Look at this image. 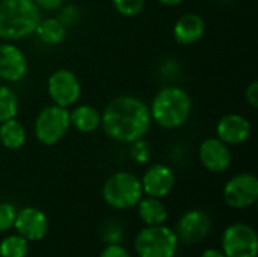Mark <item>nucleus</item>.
<instances>
[{"label": "nucleus", "mask_w": 258, "mask_h": 257, "mask_svg": "<svg viewBox=\"0 0 258 257\" xmlns=\"http://www.w3.org/2000/svg\"><path fill=\"white\" fill-rule=\"evenodd\" d=\"M67 32H68V27H65L57 17H45L39 20L35 35L44 44L59 45L65 41Z\"/></svg>", "instance_id": "19"}, {"label": "nucleus", "mask_w": 258, "mask_h": 257, "mask_svg": "<svg viewBox=\"0 0 258 257\" xmlns=\"http://www.w3.org/2000/svg\"><path fill=\"white\" fill-rule=\"evenodd\" d=\"M17 217V208L11 203H0V233L8 232L14 227V221Z\"/></svg>", "instance_id": "25"}, {"label": "nucleus", "mask_w": 258, "mask_h": 257, "mask_svg": "<svg viewBox=\"0 0 258 257\" xmlns=\"http://www.w3.org/2000/svg\"><path fill=\"white\" fill-rule=\"evenodd\" d=\"M222 253L225 257H257L258 235L246 223L230 224L222 233Z\"/></svg>", "instance_id": "7"}, {"label": "nucleus", "mask_w": 258, "mask_h": 257, "mask_svg": "<svg viewBox=\"0 0 258 257\" xmlns=\"http://www.w3.org/2000/svg\"><path fill=\"white\" fill-rule=\"evenodd\" d=\"M148 108L153 123L172 130L187 123L192 114V98L186 89L171 85L159 89Z\"/></svg>", "instance_id": "2"}, {"label": "nucleus", "mask_w": 258, "mask_h": 257, "mask_svg": "<svg viewBox=\"0 0 258 257\" xmlns=\"http://www.w3.org/2000/svg\"><path fill=\"white\" fill-rule=\"evenodd\" d=\"M14 229L26 241L36 242L45 238L48 232V218L41 209L27 206V208L17 211Z\"/></svg>", "instance_id": "13"}, {"label": "nucleus", "mask_w": 258, "mask_h": 257, "mask_svg": "<svg viewBox=\"0 0 258 257\" xmlns=\"http://www.w3.org/2000/svg\"><path fill=\"white\" fill-rule=\"evenodd\" d=\"M138 206V215L142 220L145 226H160L165 224L168 220V209L162 198L156 197H142L139 200Z\"/></svg>", "instance_id": "18"}, {"label": "nucleus", "mask_w": 258, "mask_h": 257, "mask_svg": "<svg viewBox=\"0 0 258 257\" xmlns=\"http://www.w3.org/2000/svg\"><path fill=\"white\" fill-rule=\"evenodd\" d=\"M142 191L148 197L165 198L175 186V173L165 164H154L148 167L141 179Z\"/></svg>", "instance_id": "12"}, {"label": "nucleus", "mask_w": 258, "mask_h": 257, "mask_svg": "<svg viewBox=\"0 0 258 257\" xmlns=\"http://www.w3.org/2000/svg\"><path fill=\"white\" fill-rule=\"evenodd\" d=\"M41 18L33 0H0V39L15 42L33 35Z\"/></svg>", "instance_id": "3"}, {"label": "nucleus", "mask_w": 258, "mask_h": 257, "mask_svg": "<svg viewBox=\"0 0 258 257\" xmlns=\"http://www.w3.org/2000/svg\"><path fill=\"white\" fill-rule=\"evenodd\" d=\"M212 232L210 217L200 209L184 212L177 224V238L184 244H198L204 241Z\"/></svg>", "instance_id": "11"}, {"label": "nucleus", "mask_w": 258, "mask_h": 257, "mask_svg": "<svg viewBox=\"0 0 258 257\" xmlns=\"http://www.w3.org/2000/svg\"><path fill=\"white\" fill-rule=\"evenodd\" d=\"M160 5H163V6H169V8H172V6H178L180 3H183L184 0H157Z\"/></svg>", "instance_id": "32"}, {"label": "nucleus", "mask_w": 258, "mask_h": 257, "mask_svg": "<svg viewBox=\"0 0 258 257\" xmlns=\"http://www.w3.org/2000/svg\"><path fill=\"white\" fill-rule=\"evenodd\" d=\"M29 253V241L23 236L11 235L0 242V257H26Z\"/></svg>", "instance_id": "22"}, {"label": "nucleus", "mask_w": 258, "mask_h": 257, "mask_svg": "<svg viewBox=\"0 0 258 257\" xmlns=\"http://www.w3.org/2000/svg\"><path fill=\"white\" fill-rule=\"evenodd\" d=\"M57 11V18L62 21L65 27H73L80 20V9L74 5H62Z\"/></svg>", "instance_id": "26"}, {"label": "nucleus", "mask_w": 258, "mask_h": 257, "mask_svg": "<svg viewBox=\"0 0 258 257\" xmlns=\"http://www.w3.org/2000/svg\"><path fill=\"white\" fill-rule=\"evenodd\" d=\"M70 127V111L51 103L36 115L33 123V135L38 142L51 147L67 136Z\"/></svg>", "instance_id": "6"}, {"label": "nucleus", "mask_w": 258, "mask_h": 257, "mask_svg": "<svg viewBox=\"0 0 258 257\" xmlns=\"http://www.w3.org/2000/svg\"><path fill=\"white\" fill-rule=\"evenodd\" d=\"M70 124L80 133H92L101 126V112L89 105H77L70 111Z\"/></svg>", "instance_id": "17"}, {"label": "nucleus", "mask_w": 258, "mask_h": 257, "mask_svg": "<svg viewBox=\"0 0 258 257\" xmlns=\"http://www.w3.org/2000/svg\"><path fill=\"white\" fill-rule=\"evenodd\" d=\"M245 100L246 103L252 108V109H257L258 108V82L257 80H252L246 89H245Z\"/></svg>", "instance_id": "28"}, {"label": "nucleus", "mask_w": 258, "mask_h": 257, "mask_svg": "<svg viewBox=\"0 0 258 257\" xmlns=\"http://www.w3.org/2000/svg\"><path fill=\"white\" fill-rule=\"evenodd\" d=\"M100 257H132L130 253L119 244H109L106 248L101 251Z\"/></svg>", "instance_id": "29"}, {"label": "nucleus", "mask_w": 258, "mask_h": 257, "mask_svg": "<svg viewBox=\"0 0 258 257\" xmlns=\"http://www.w3.org/2000/svg\"><path fill=\"white\" fill-rule=\"evenodd\" d=\"M201 257H225V254L222 253V250H218V248H209V250L203 251Z\"/></svg>", "instance_id": "31"}, {"label": "nucleus", "mask_w": 258, "mask_h": 257, "mask_svg": "<svg viewBox=\"0 0 258 257\" xmlns=\"http://www.w3.org/2000/svg\"><path fill=\"white\" fill-rule=\"evenodd\" d=\"M35 5L41 9V11H57L65 0H33Z\"/></svg>", "instance_id": "30"}, {"label": "nucleus", "mask_w": 258, "mask_h": 257, "mask_svg": "<svg viewBox=\"0 0 258 257\" xmlns=\"http://www.w3.org/2000/svg\"><path fill=\"white\" fill-rule=\"evenodd\" d=\"M130 156L136 164H147L151 158V147L145 139H138L130 144Z\"/></svg>", "instance_id": "24"}, {"label": "nucleus", "mask_w": 258, "mask_h": 257, "mask_svg": "<svg viewBox=\"0 0 258 257\" xmlns=\"http://www.w3.org/2000/svg\"><path fill=\"white\" fill-rule=\"evenodd\" d=\"M252 127L246 117L240 114H227L216 124V138L228 147L242 145L251 136Z\"/></svg>", "instance_id": "15"}, {"label": "nucleus", "mask_w": 258, "mask_h": 257, "mask_svg": "<svg viewBox=\"0 0 258 257\" xmlns=\"http://www.w3.org/2000/svg\"><path fill=\"white\" fill-rule=\"evenodd\" d=\"M103 200L116 211L135 208L144 197L141 179L130 171L113 173L103 185Z\"/></svg>", "instance_id": "4"}, {"label": "nucleus", "mask_w": 258, "mask_h": 257, "mask_svg": "<svg viewBox=\"0 0 258 257\" xmlns=\"http://www.w3.org/2000/svg\"><path fill=\"white\" fill-rule=\"evenodd\" d=\"M147 0H112L113 8L122 17H136L145 8Z\"/></svg>", "instance_id": "23"}, {"label": "nucleus", "mask_w": 258, "mask_h": 257, "mask_svg": "<svg viewBox=\"0 0 258 257\" xmlns=\"http://www.w3.org/2000/svg\"><path fill=\"white\" fill-rule=\"evenodd\" d=\"M29 70L24 52L11 41L0 44V80L5 83L21 82Z\"/></svg>", "instance_id": "10"}, {"label": "nucleus", "mask_w": 258, "mask_h": 257, "mask_svg": "<svg viewBox=\"0 0 258 257\" xmlns=\"http://www.w3.org/2000/svg\"><path fill=\"white\" fill-rule=\"evenodd\" d=\"M206 33V23L201 15L189 12L181 15L172 29L174 39L181 45H192L198 42Z\"/></svg>", "instance_id": "16"}, {"label": "nucleus", "mask_w": 258, "mask_h": 257, "mask_svg": "<svg viewBox=\"0 0 258 257\" xmlns=\"http://www.w3.org/2000/svg\"><path fill=\"white\" fill-rule=\"evenodd\" d=\"M221 2H230V0H221Z\"/></svg>", "instance_id": "33"}, {"label": "nucleus", "mask_w": 258, "mask_h": 257, "mask_svg": "<svg viewBox=\"0 0 258 257\" xmlns=\"http://www.w3.org/2000/svg\"><path fill=\"white\" fill-rule=\"evenodd\" d=\"M224 200L233 209H246L258 200V179L251 173L233 176L224 186Z\"/></svg>", "instance_id": "9"}, {"label": "nucleus", "mask_w": 258, "mask_h": 257, "mask_svg": "<svg viewBox=\"0 0 258 257\" xmlns=\"http://www.w3.org/2000/svg\"><path fill=\"white\" fill-rule=\"evenodd\" d=\"M18 109L20 101L17 92L8 85H0V123L15 118Z\"/></svg>", "instance_id": "21"}, {"label": "nucleus", "mask_w": 258, "mask_h": 257, "mask_svg": "<svg viewBox=\"0 0 258 257\" xmlns=\"http://www.w3.org/2000/svg\"><path fill=\"white\" fill-rule=\"evenodd\" d=\"M122 238V229L118 223L110 221L109 224L104 226L103 229V241L109 245V244H119Z\"/></svg>", "instance_id": "27"}, {"label": "nucleus", "mask_w": 258, "mask_h": 257, "mask_svg": "<svg viewBox=\"0 0 258 257\" xmlns=\"http://www.w3.org/2000/svg\"><path fill=\"white\" fill-rule=\"evenodd\" d=\"M47 94L53 105L62 108L76 106L82 95V83L76 73L67 68L54 70L47 79Z\"/></svg>", "instance_id": "8"}, {"label": "nucleus", "mask_w": 258, "mask_h": 257, "mask_svg": "<svg viewBox=\"0 0 258 257\" xmlns=\"http://www.w3.org/2000/svg\"><path fill=\"white\" fill-rule=\"evenodd\" d=\"M27 132L21 121L15 118L0 123V144L8 150H18L26 144Z\"/></svg>", "instance_id": "20"}, {"label": "nucleus", "mask_w": 258, "mask_h": 257, "mask_svg": "<svg viewBox=\"0 0 258 257\" xmlns=\"http://www.w3.org/2000/svg\"><path fill=\"white\" fill-rule=\"evenodd\" d=\"M177 250L175 232L163 224L147 226L135 238V251L139 257H174Z\"/></svg>", "instance_id": "5"}, {"label": "nucleus", "mask_w": 258, "mask_h": 257, "mask_svg": "<svg viewBox=\"0 0 258 257\" xmlns=\"http://www.w3.org/2000/svg\"><path fill=\"white\" fill-rule=\"evenodd\" d=\"M198 158H200L201 165L207 171L215 173V174L227 171L233 159L230 147L216 136L207 138L201 142L198 148Z\"/></svg>", "instance_id": "14"}, {"label": "nucleus", "mask_w": 258, "mask_h": 257, "mask_svg": "<svg viewBox=\"0 0 258 257\" xmlns=\"http://www.w3.org/2000/svg\"><path fill=\"white\" fill-rule=\"evenodd\" d=\"M153 124L148 105L135 95L112 98L101 112V129L107 138L132 144L144 139Z\"/></svg>", "instance_id": "1"}]
</instances>
